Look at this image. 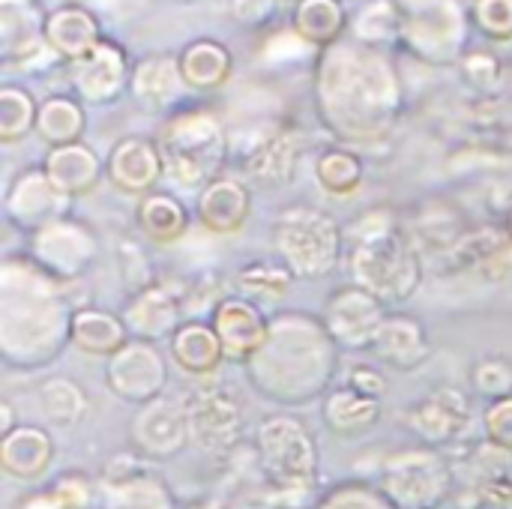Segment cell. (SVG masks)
<instances>
[{"label": "cell", "mask_w": 512, "mask_h": 509, "mask_svg": "<svg viewBox=\"0 0 512 509\" xmlns=\"http://www.w3.org/2000/svg\"><path fill=\"white\" fill-rule=\"evenodd\" d=\"M132 453L144 462H171L192 444L189 408L174 399H156L141 405L129 426Z\"/></svg>", "instance_id": "cell-12"}, {"label": "cell", "mask_w": 512, "mask_h": 509, "mask_svg": "<svg viewBox=\"0 0 512 509\" xmlns=\"http://www.w3.org/2000/svg\"><path fill=\"white\" fill-rule=\"evenodd\" d=\"M387 303L369 294L366 288L348 282L336 288L321 312V321L333 342L345 351H372L375 336L387 318Z\"/></svg>", "instance_id": "cell-11"}, {"label": "cell", "mask_w": 512, "mask_h": 509, "mask_svg": "<svg viewBox=\"0 0 512 509\" xmlns=\"http://www.w3.org/2000/svg\"><path fill=\"white\" fill-rule=\"evenodd\" d=\"M99 504L102 509H177L171 489L147 471L120 483L99 480Z\"/></svg>", "instance_id": "cell-33"}, {"label": "cell", "mask_w": 512, "mask_h": 509, "mask_svg": "<svg viewBox=\"0 0 512 509\" xmlns=\"http://www.w3.org/2000/svg\"><path fill=\"white\" fill-rule=\"evenodd\" d=\"M66 282L42 270L30 255L0 264V360L15 369H39L72 342Z\"/></svg>", "instance_id": "cell-1"}, {"label": "cell", "mask_w": 512, "mask_h": 509, "mask_svg": "<svg viewBox=\"0 0 512 509\" xmlns=\"http://www.w3.org/2000/svg\"><path fill=\"white\" fill-rule=\"evenodd\" d=\"M42 168L48 174V180L69 198H84L90 195L102 174H105V165L102 159L96 156V150L84 141H75V144H66V147H51L42 159Z\"/></svg>", "instance_id": "cell-23"}, {"label": "cell", "mask_w": 512, "mask_h": 509, "mask_svg": "<svg viewBox=\"0 0 512 509\" xmlns=\"http://www.w3.org/2000/svg\"><path fill=\"white\" fill-rule=\"evenodd\" d=\"M372 351L384 366L399 372H414L429 360L432 342L420 318L405 312H390L375 336Z\"/></svg>", "instance_id": "cell-20"}, {"label": "cell", "mask_w": 512, "mask_h": 509, "mask_svg": "<svg viewBox=\"0 0 512 509\" xmlns=\"http://www.w3.org/2000/svg\"><path fill=\"white\" fill-rule=\"evenodd\" d=\"M315 509H396L390 498L369 483H342L333 492H327Z\"/></svg>", "instance_id": "cell-41"}, {"label": "cell", "mask_w": 512, "mask_h": 509, "mask_svg": "<svg viewBox=\"0 0 512 509\" xmlns=\"http://www.w3.org/2000/svg\"><path fill=\"white\" fill-rule=\"evenodd\" d=\"M168 354L183 372H189L195 378H207L225 363L222 339H219L216 327L204 318H186L180 324V330L171 336Z\"/></svg>", "instance_id": "cell-24"}, {"label": "cell", "mask_w": 512, "mask_h": 509, "mask_svg": "<svg viewBox=\"0 0 512 509\" xmlns=\"http://www.w3.org/2000/svg\"><path fill=\"white\" fill-rule=\"evenodd\" d=\"M483 429H486L489 444L512 453V396L489 402V408L483 414Z\"/></svg>", "instance_id": "cell-44"}, {"label": "cell", "mask_w": 512, "mask_h": 509, "mask_svg": "<svg viewBox=\"0 0 512 509\" xmlns=\"http://www.w3.org/2000/svg\"><path fill=\"white\" fill-rule=\"evenodd\" d=\"M30 258L60 282H72L99 258V237L84 219L69 213L30 237Z\"/></svg>", "instance_id": "cell-9"}, {"label": "cell", "mask_w": 512, "mask_h": 509, "mask_svg": "<svg viewBox=\"0 0 512 509\" xmlns=\"http://www.w3.org/2000/svg\"><path fill=\"white\" fill-rule=\"evenodd\" d=\"M54 465V438L33 423H18L6 438H0V471L21 480L39 483Z\"/></svg>", "instance_id": "cell-22"}, {"label": "cell", "mask_w": 512, "mask_h": 509, "mask_svg": "<svg viewBox=\"0 0 512 509\" xmlns=\"http://www.w3.org/2000/svg\"><path fill=\"white\" fill-rule=\"evenodd\" d=\"M321 417H324V426L333 435H339V438H360L363 432L378 426L381 402L378 399H366L357 390H351L348 384H342V387H333L324 396Z\"/></svg>", "instance_id": "cell-27"}, {"label": "cell", "mask_w": 512, "mask_h": 509, "mask_svg": "<svg viewBox=\"0 0 512 509\" xmlns=\"http://www.w3.org/2000/svg\"><path fill=\"white\" fill-rule=\"evenodd\" d=\"M138 228L150 243H174L189 228V207L171 192H150L138 198Z\"/></svg>", "instance_id": "cell-31"}, {"label": "cell", "mask_w": 512, "mask_h": 509, "mask_svg": "<svg viewBox=\"0 0 512 509\" xmlns=\"http://www.w3.org/2000/svg\"><path fill=\"white\" fill-rule=\"evenodd\" d=\"M243 369L258 396L285 408H300L333 390L339 345L321 318L285 309L270 315L267 336Z\"/></svg>", "instance_id": "cell-2"}, {"label": "cell", "mask_w": 512, "mask_h": 509, "mask_svg": "<svg viewBox=\"0 0 512 509\" xmlns=\"http://www.w3.org/2000/svg\"><path fill=\"white\" fill-rule=\"evenodd\" d=\"M255 447L273 509L306 507L318 483V444L306 423L291 414H273L258 426Z\"/></svg>", "instance_id": "cell-5"}, {"label": "cell", "mask_w": 512, "mask_h": 509, "mask_svg": "<svg viewBox=\"0 0 512 509\" xmlns=\"http://www.w3.org/2000/svg\"><path fill=\"white\" fill-rule=\"evenodd\" d=\"M108 390L129 405H150L165 396L168 387V360L153 342L129 339L105 363Z\"/></svg>", "instance_id": "cell-10"}, {"label": "cell", "mask_w": 512, "mask_h": 509, "mask_svg": "<svg viewBox=\"0 0 512 509\" xmlns=\"http://www.w3.org/2000/svg\"><path fill=\"white\" fill-rule=\"evenodd\" d=\"M72 201L48 180L42 165L24 168L6 189L3 198V213L9 219V225H15L24 234H36L42 228H48L51 222L69 216Z\"/></svg>", "instance_id": "cell-13"}, {"label": "cell", "mask_w": 512, "mask_h": 509, "mask_svg": "<svg viewBox=\"0 0 512 509\" xmlns=\"http://www.w3.org/2000/svg\"><path fill=\"white\" fill-rule=\"evenodd\" d=\"M363 159L348 147H327L315 159V180L330 195H354L363 183Z\"/></svg>", "instance_id": "cell-35"}, {"label": "cell", "mask_w": 512, "mask_h": 509, "mask_svg": "<svg viewBox=\"0 0 512 509\" xmlns=\"http://www.w3.org/2000/svg\"><path fill=\"white\" fill-rule=\"evenodd\" d=\"M474 21L489 39H510L512 0H474Z\"/></svg>", "instance_id": "cell-43"}, {"label": "cell", "mask_w": 512, "mask_h": 509, "mask_svg": "<svg viewBox=\"0 0 512 509\" xmlns=\"http://www.w3.org/2000/svg\"><path fill=\"white\" fill-rule=\"evenodd\" d=\"M186 509H210V507H204V504H195V507H186Z\"/></svg>", "instance_id": "cell-49"}, {"label": "cell", "mask_w": 512, "mask_h": 509, "mask_svg": "<svg viewBox=\"0 0 512 509\" xmlns=\"http://www.w3.org/2000/svg\"><path fill=\"white\" fill-rule=\"evenodd\" d=\"M117 270H120V282H123V288H126V297H132V294H138V291L156 285L150 255L144 252L141 243H135V240H129V237L120 240V246H117Z\"/></svg>", "instance_id": "cell-40"}, {"label": "cell", "mask_w": 512, "mask_h": 509, "mask_svg": "<svg viewBox=\"0 0 512 509\" xmlns=\"http://www.w3.org/2000/svg\"><path fill=\"white\" fill-rule=\"evenodd\" d=\"M294 156H297V147L291 144V138H273L267 144H261L252 159H249V174L267 186H276V183H285L291 180V168H294Z\"/></svg>", "instance_id": "cell-38"}, {"label": "cell", "mask_w": 512, "mask_h": 509, "mask_svg": "<svg viewBox=\"0 0 512 509\" xmlns=\"http://www.w3.org/2000/svg\"><path fill=\"white\" fill-rule=\"evenodd\" d=\"M84 129H87V114H84V105L78 96L54 93V96L39 102L36 135L48 144V150L81 141Z\"/></svg>", "instance_id": "cell-30"}, {"label": "cell", "mask_w": 512, "mask_h": 509, "mask_svg": "<svg viewBox=\"0 0 512 509\" xmlns=\"http://www.w3.org/2000/svg\"><path fill=\"white\" fill-rule=\"evenodd\" d=\"M42 39L63 57V60H75L81 54H87L102 36H99V21L81 9V6H60L51 15H45L42 21Z\"/></svg>", "instance_id": "cell-25"}, {"label": "cell", "mask_w": 512, "mask_h": 509, "mask_svg": "<svg viewBox=\"0 0 512 509\" xmlns=\"http://www.w3.org/2000/svg\"><path fill=\"white\" fill-rule=\"evenodd\" d=\"M408 423L426 444H450L468 423V399L456 387H438L408 411Z\"/></svg>", "instance_id": "cell-21"}, {"label": "cell", "mask_w": 512, "mask_h": 509, "mask_svg": "<svg viewBox=\"0 0 512 509\" xmlns=\"http://www.w3.org/2000/svg\"><path fill=\"white\" fill-rule=\"evenodd\" d=\"M162 174H165V159L159 141H150L144 135L120 138L105 159V177L111 180V186L132 198H144L156 192Z\"/></svg>", "instance_id": "cell-17"}, {"label": "cell", "mask_w": 512, "mask_h": 509, "mask_svg": "<svg viewBox=\"0 0 512 509\" xmlns=\"http://www.w3.org/2000/svg\"><path fill=\"white\" fill-rule=\"evenodd\" d=\"M180 75L186 81L189 90H198V93H207V90H216L225 84V78L231 75V51L216 42V39H195L189 42L180 57Z\"/></svg>", "instance_id": "cell-29"}, {"label": "cell", "mask_w": 512, "mask_h": 509, "mask_svg": "<svg viewBox=\"0 0 512 509\" xmlns=\"http://www.w3.org/2000/svg\"><path fill=\"white\" fill-rule=\"evenodd\" d=\"M318 84V105L324 123L351 141L378 138L396 117V78L372 48L333 45Z\"/></svg>", "instance_id": "cell-3"}, {"label": "cell", "mask_w": 512, "mask_h": 509, "mask_svg": "<svg viewBox=\"0 0 512 509\" xmlns=\"http://www.w3.org/2000/svg\"><path fill=\"white\" fill-rule=\"evenodd\" d=\"M273 243L294 279H324L342 258V231L336 219L312 204L285 207L273 225Z\"/></svg>", "instance_id": "cell-7"}, {"label": "cell", "mask_w": 512, "mask_h": 509, "mask_svg": "<svg viewBox=\"0 0 512 509\" xmlns=\"http://www.w3.org/2000/svg\"><path fill=\"white\" fill-rule=\"evenodd\" d=\"M252 213V192L240 177H216L195 198V219L210 234H237Z\"/></svg>", "instance_id": "cell-19"}, {"label": "cell", "mask_w": 512, "mask_h": 509, "mask_svg": "<svg viewBox=\"0 0 512 509\" xmlns=\"http://www.w3.org/2000/svg\"><path fill=\"white\" fill-rule=\"evenodd\" d=\"M69 78L78 99L90 105H108L123 93L132 72L123 48L111 39H99L87 54L69 60Z\"/></svg>", "instance_id": "cell-15"}, {"label": "cell", "mask_w": 512, "mask_h": 509, "mask_svg": "<svg viewBox=\"0 0 512 509\" xmlns=\"http://www.w3.org/2000/svg\"><path fill=\"white\" fill-rule=\"evenodd\" d=\"M189 423H192V438L210 450V453H225L240 441L243 432V405L231 393L228 384H207L189 399Z\"/></svg>", "instance_id": "cell-14"}, {"label": "cell", "mask_w": 512, "mask_h": 509, "mask_svg": "<svg viewBox=\"0 0 512 509\" xmlns=\"http://www.w3.org/2000/svg\"><path fill=\"white\" fill-rule=\"evenodd\" d=\"M129 87L138 96V102H144L150 108H165L183 90H189L183 75H180V63L174 57H165V54H150V57L138 60L132 69Z\"/></svg>", "instance_id": "cell-28"}, {"label": "cell", "mask_w": 512, "mask_h": 509, "mask_svg": "<svg viewBox=\"0 0 512 509\" xmlns=\"http://www.w3.org/2000/svg\"><path fill=\"white\" fill-rule=\"evenodd\" d=\"M99 498V480H90L81 471L60 474L48 489H42L39 501L45 509H93Z\"/></svg>", "instance_id": "cell-37"}, {"label": "cell", "mask_w": 512, "mask_h": 509, "mask_svg": "<svg viewBox=\"0 0 512 509\" xmlns=\"http://www.w3.org/2000/svg\"><path fill=\"white\" fill-rule=\"evenodd\" d=\"M351 282L384 303H402L417 294L423 267L396 216L384 207L366 210L351 228L348 255Z\"/></svg>", "instance_id": "cell-4"}, {"label": "cell", "mask_w": 512, "mask_h": 509, "mask_svg": "<svg viewBox=\"0 0 512 509\" xmlns=\"http://www.w3.org/2000/svg\"><path fill=\"white\" fill-rule=\"evenodd\" d=\"M270 9H273V0H231V15L246 24L267 21Z\"/></svg>", "instance_id": "cell-46"}, {"label": "cell", "mask_w": 512, "mask_h": 509, "mask_svg": "<svg viewBox=\"0 0 512 509\" xmlns=\"http://www.w3.org/2000/svg\"><path fill=\"white\" fill-rule=\"evenodd\" d=\"M471 384L489 402L507 399L512 396V363L504 357H489V360L477 363L471 372Z\"/></svg>", "instance_id": "cell-42"}, {"label": "cell", "mask_w": 512, "mask_h": 509, "mask_svg": "<svg viewBox=\"0 0 512 509\" xmlns=\"http://www.w3.org/2000/svg\"><path fill=\"white\" fill-rule=\"evenodd\" d=\"M12 429H15V420H12V405L3 399V402H0V438H6Z\"/></svg>", "instance_id": "cell-47"}, {"label": "cell", "mask_w": 512, "mask_h": 509, "mask_svg": "<svg viewBox=\"0 0 512 509\" xmlns=\"http://www.w3.org/2000/svg\"><path fill=\"white\" fill-rule=\"evenodd\" d=\"M129 339L132 336H129V330H126V324H123V318L117 312L84 306V309H75V315H72V345L78 351H84V354L108 360Z\"/></svg>", "instance_id": "cell-26"}, {"label": "cell", "mask_w": 512, "mask_h": 509, "mask_svg": "<svg viewBox=\"0 0 512 509\" xmlns=\"http://www.w3.org/2000/svg\"><path fill=\"white\" fill-rule=\"evenodd\" d=\"M210 324L216 327L222 348H225V360L228 363H240L246 366L252 360V354L261 348L270 318L264 315V309L240 294H228L210 315Z\"/></svg>", "instance_id": "cell-18"}, {"label": "cell", "mask_w": 512, "mask_h": 509, "mask_svg": "<svg viewBox=\"0 0 512 509\" xmlns=\"http://www.w3.org/2000/svg\"><path fill=\"white\" fill-rule=\"evenodd\" d=\"M291 3H297V0H291Z\"/></svg>", "instance_id": "cell-50"}, {"label": "cell", "mask_w": 512, "mask_h": 509, "mask_svg": "<svg viewBox=\"0 0 512 509\" xmlns=\"http://www.w3.org/2000/svg\"><path fill=\"white\" fill-rule=\"evenodd\" d=\"M291 21L300 39L321 48L339 45L348 30V12L342 0H297Z\"/></svg>", "instance_id": "cell-32"}, {"label": "cell", "mask_w": 512, "mask_h": 509, "mask_svg": "<svg viewBox=\"0 0 512 509\" xmlns=\"http://www.w3.org/2000/svg\"><path fill=\"white\" fill-rule=\"evenodd\" d=\"M39 102L15 84L0 87V144H15L36 132Z\"/></svg>", "instance_id": "cell-36"}, {"label": "cell", "mask_w": 512, "mask_h": 509, "mask_svg": "<svg viewBox=\"0 0 512 509\" xmlns=\"http://www.w3.org/2000/svg\"><path fill=\"white\" fill-rule=\"evenodd\" d=\"M120 318H123L132 339L153 342V345H159L162 339L171 342V336L186 321L183 294L156 282V285L126 297V303L120 309Z\"/></svg>", "instance_id": "cell-16"}, {"label": "cell", "mask_w": 512, "mask_h": 509, "mask_svg": "<svg viewBox=\"0 0 512 509\" xmlns=\"http://www.w3.org/2000/svg\"><path fill=\"white\" fill-rule=\"evenodd\" d=\"M294 282V273L279 261H252L240 270V288L255 297H285Z\"/></svg>", "instance_id": "cell-39"}, {"label": "cell", "mask_w": 512, "mask_h": 509, "mask_svg": "<svg viewBox=\"0 0 512 509\" xmlns=\"http://www.w3.org/2000/svg\"><path fill=\"white\" fill-rule=\"evenodd\" d=\"M504 234H507V240L512 243V210L507 213V225H504Z\"/></svg>", "instance_id": "cell-48"}, {"label": "cell", "mask_w": 512, "mask_h": 509, "mask_svg": "<svg viewBox=\"0 0 512 509\" xmlns=\"http://www.w3.org/2000/svg\"><path fill=\"white\" fill-rule=\"evenodd\" d=\"M36 402L51 426H75L87 414V393L75 378L51 375L36 387Z\"/></svg>", "instance_id": "cell-34"}, {"label": "cell", "mask_w": 512, "mask_h": 509, "mask_svg": "<svg viewBox=\"0 0 512 509\" xmlns=\"http://www.w3.org/2000/svg\"><path fill=\"white\" fill-rule=\"evenodd\" d=\"M351 390H357L360 396H366V399H384V393H387V378H384V372L381 369H375V366H366V363H360V366H354L351 372H348V381H345Z\"/></svg>", "instance_id": "cell-45"}, {"label": "cell", "mask_w": 512, "mask_h": 509, "mask_svg": "<svg viewBox=\"0 0 512 509\" xmlns=\"http://www.w3.org/2000/svg\"><path fill=\"white\" fill-rule=\"evenodd\" d=\"M450 465L426 447L399 450L381 465L378 489L396 509H438L450 495Z\"/></svg>", "instance_id": "cell-8"}, {"label": "cell", "mask_w": 512, "mask_h": 509, "mask_svg": "<svg viewBox=\"0 0 512 509\" xmlns=\"http://www.w3.org/2000/svg\"><path fill=\"white\" fill-rule=\"evenodd\" d=\"M165 174L183 189H204L222 177L228 135L213 108H183L168 117L159 135Z\"/></svg>", "instance_id": "cell-6"}]
</instances>
